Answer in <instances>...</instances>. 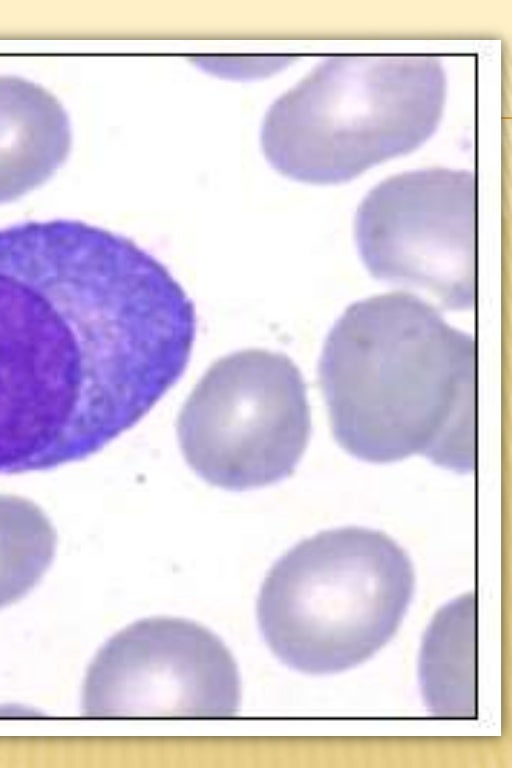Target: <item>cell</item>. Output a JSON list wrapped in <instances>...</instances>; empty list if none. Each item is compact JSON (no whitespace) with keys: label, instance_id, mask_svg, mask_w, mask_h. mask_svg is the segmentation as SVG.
<instances>
[{"label":"cell","instance_id":"obj_7","mask_svg":"<svg viewBox=\"0 0 512 768\" xmlns=\"http://www.w3.org/2000/svg\"><path fill=\"white\" fill-rule=\"evenodd\" d=\"M241 703L236 662L221 639L190 620L153 617L113 635L91 661L89 717H231Z\"/></svg>","mask_w":512,"mask_h":768},{"label":"cell","instance_id":"obj_4","mask_svg":"<svg viewBox=\"0 0 512 768\" xmlns=\"http://www.w3.org/2000/svg\"><path fill=\"white\" fill-rule=\"evenodd\" d=\"M414 587L410 558L386 534L355 526L325 530L273 564L258 595L257 620L285 665L337 673L390 641Z\"/></svg>","mask_w":512,"mask_h":768},{"label":"cell","instance_id":"obj_10","mask_svg":"<svg viewBox=\"0 0 512 768\" xmlns=\"http://www.w3.org/2000/svg\"><path fill=\"white\" fill-rule=\"evenodd\" d=\"M56 539L38 505L0 494V609L36 586L52 563Z\"/></svg>","mask_w":512,"mask_h":768},{"label":"cell","instance_id":"obj_5","mask_svg":"<svg viewBox=\"0 0 512 768\" xmlns=\"http://www.w3.org/2000/svg\"><path fill=\"white\" fill-rule=\"evenodd\" d=\"M176 434L189 467L228 491L295 471L311 434L305 382L286 355L245 349L215 361L184 402Z\"/></svg>","mask_w":512,"mask_h":768},{"label":"cell","instance_id":"obj_3","mask_svg":"<svg viewBox=\"0 0 512 768\" xmlns=\"http://www.w3.org/2000/svg\"><path fill=\"white\" fill-rule=\"evenodd\" d=\"M446 94L433 54L330 55L271 104L262 149L290 179L347 182L429 139Z\"/></svg>","mask_w":512,"mask_h":768},{"label":"cell","instance_id":"obj_2","mask_svg":"<svg viewBox=\"0 0 512 768\" xmlns=\"http://www.w3.org/2000/svg\"><path fill=\"white\" fill-rule=\"evenodd\" d=\"M318 373L333 436L353 457L420 455L475 470L476 340L426 301L395 292L353 303L331 328Z\"/></svg>","mask_w":512,"mask_h":768},{"label":"cell","instance_id":"obj_9","mask_svg":"<svg viewBox=\"0 0 512 768\" xmlns=\"http://www.w3.org/2000/svg\"><path fill=\"white\" fill-rule=\"evenodd\" d=\"M476 644L477 600L468 593L436 613L422 642L420 686L435 715L476 716Z\"/></svg>","mask_w":512,"mask_h":768},{"label":"cell","instance_id":"obj_1","mask_svg":"<svg viewBox=\"0 0 512 768\" xmlns=\"http://www.w3.org/2000/svg\"><path fill=\"white\" fill-rule=\"evenodd\" d=\"M192 300L133 240L78 220L0 228V474L82 461L178 382Z\"/></svg>","mask_w":512,"mask_h":768},{"label":"cell","instance_id":"obj_6","mask_svg":"<svg viewBox=\"0 0 512 768\" xmlns=\"http://www.w3.org/2000/svg\"><path fill=\"white\" fill-rule=\"evenodd\" d=\"M359 255L377 280L423 291L444 308L476 304L477 177L426 168L389 177L360 203Z\"/></svg>","mask_w":512,"mask_h":768},{"label":"cell","instance_id":"obj_8","mask_svg":"<svg viewBox=\"0 0 512 768\" xmlns=\"http://www.w3.org/2000/svg\"><path fill=\"white\" fill-rule=\"evenodd\" d=\"M70 146L69 118L58 99L27 79L0 75V204L45 183Z\"/></svg>","mask_w":512,"mask_h":768}]
</instances>
